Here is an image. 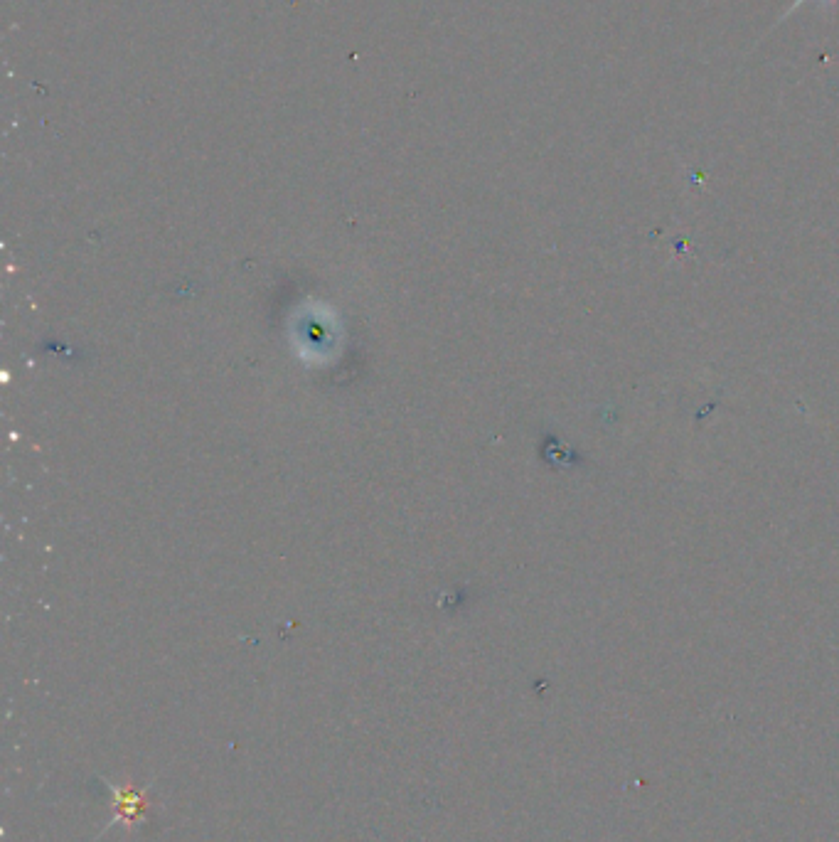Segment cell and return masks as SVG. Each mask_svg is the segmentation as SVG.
Returning <instances> with one entry per match:
<instances>
[{
    "label": "cell",
    "mask_w": 839,
    "mask_h": 842,
    "mask_svg": "<svg viewBox=\"0 0 839 842\" xmlns=\"http://www.w3.org/2000/svg\"><path fill=\"white\" fill-rule=\"evenodd\" d=\"M805 3H810V0H793V3H790V8H788V10H785V13H783V15H780V18L776 20V25H773V28H778V23H783V20H788V18H790V15H793V13H795V10H798V8H803V5H805Z\"/></svg>",
    "instance_id": "cell-2"
},
{
    "label": "cell",
    "mask_w": 839,
    "mask_h": 842,
    "mask_svg": "<svg viewBox=\"0 0 839 842\" xmlns=\"http://www.w3.org/2000/svg\"><path fill=\"white\" fill-rule=\"evenodd\" d=\"M109 791L111 796H114V818H111V825L121 823L126 825V828H133V825L141 823L148 815V810H151V798H148L151 788L116 786V783H109Z\"/></svg>",
    "instance_id": "cell-1"
}]
</instances>
